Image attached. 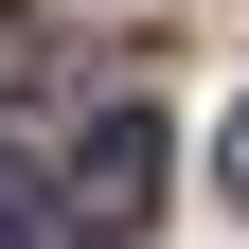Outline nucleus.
I'll return each mask as SVG.
<instances>
[{"instance_id": "1", "label": "nucleus", "mask_w": 249, "mask_h": 249, "mask_svg": "<svg viewBox=\"0 0 249 249\" xmlns=\"http://www.w3.org/2000/svg\"><path fill=\"white\" fill-rule=\"evenodd\" d=\"M53 213H71V231H142V213H160V107H107L71 142V160H53Z\"/></svg>"}, {"instance_id": "2", "label": "nucleus", "mask_w": 249, "mask_h": 249, "mask_svg": "<svg viewBox=\"0 0 249 249\" xmlns=\"http://www.w3.org/2000/svg\"><path fill=\"white\" fill-rule=\"evenodd\" d=\"M18 231H53V178L36 160H0V249H18Z\"/></svg>"}, {"instance_id": "3", "label": "nucleus", "mask_w": 249, "mask_h": 249, "mask_svg": "<svg viewBox=\"0 0 249 249\" xmlns=\"http://www.w3.org/2000/svg\"><path fill=\"white\" fill-rule=\"evenodd\" d=\"M231 196H249V107H231Z\"/></svg>"}]
</instances>
